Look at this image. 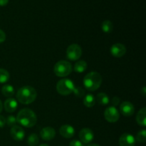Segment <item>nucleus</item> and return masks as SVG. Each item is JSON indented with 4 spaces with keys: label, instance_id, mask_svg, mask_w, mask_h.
I'll use <instances>...</instances> for the list:
<instances>
[{
    "label": "nucleus",
    "instance_id": "412c9836",
    "mask_svg": "<svg viewBox=\"0 0 146 146\" xmlns=\"http://www.w3.org/2000/svg\"><path fill=\"white\" fill-rule=\"evenodd\" d=\"M113 25L110 20H105L101 24V29L106 34L111 33L113 31Z\"/></svg>",
    "mask_w": 146,
    "mask_h": 146
},
{
    "label": "nucleus",
    "instance_id": "aec40b11",
    "mask_svg": "<svg viewBox=\"0 0 146 146\" xmlns=\"http://www.w3.org/2000/svg\"><path fill=\"white\" fill-rule=\"evenodd\" d=\"M96 101L98 104L103 106L107 105L110 102L108 96L107 94H104V93H100L96 96Z\"/></svg>",
    "mask_w": 146,
    "mask_h": 146
},
{
    "label": "nucleus",
    "instance_id": "4be33fe9",
    "mask_svg": "<svg viewBox=\"0 0 146 146\" xmlns=\"http://www.w3.org/2000/svg\"><path fill=\"white\" fill-rule=\"evenodd\" d=\"M39 143V138L35 133H32L27 138V143L29 146H36Z\"/></svg>",
    "mask_w": 146,
    "mask_h": 146
},
{
    "label": "nucleus",
    "instance_id": "c756f323",
    "mask_svg": "<svg viewBox=\"0 0 146 146\" xmlns=\"http://www.w3.org/2000/svg\"><path fill=\"white\" fill-rule=\"evenodd\" d=\"M6 125V118L2 115H0V128H3Z\"/></svg>",
    "mask_w": 146,
    "mask_h": 146
},
{
    "label": "nucleus",
    "instance_id": "a878e982",
    "mask_svg": "<svg viewBox=\"0 0 146 146\" xmlns=\"http://www.w3.org/2000/svg\"><path fill=\"white\" fill-rule=\"evenodd\" d=\"M73 93H74V94H75L77 97H82L84 96V94H85L84 89H83L82 88H81V87H76V88L75 87Z\"/></svg>",
    "mask_w": 146,
    "mask_h": 146
},
{
    "label": "nucleus",
    "instance_id": "9d476101",
    "mask_svg": "<svg viewBox=\"0 0 146 146\" xmlns=\"http://www.w3.org/2000/svg\"><path fill=\"white\" fill-rule=\"evenodd\" d=\"M10 135L14 141H21L25 137V131L21 126L16 125L11 128L10 131Z\"/></svg>",
    "mask_w": 146,
    "mask_h": 146
},
{
    "label": "nucleus",
    "instance_id": "473e14b6",
    "mask_svg": "<svg viewBox=\"0 0 146 146\" xmlns=\"http://www.w3.org/2000/svg\"><path fill=\"white\" fill-rule=\"evenodd\" d=\"M3 110V104H2V102L1 101V100H0V113Z\"/></svg>",
    "mask_w": 146,
    "mask_h": 146
},
{
    "label": "nucleus",
    "instance_id": "6e6552de",
    "mask_svg": "<svg viewBox=\"0 0 146 146\" xmlns=\"http://www.w3.org/2000/svg\"><path fill=\"white\" fill-rule=\"evenodd\" d=\"M79 138L83 143H89L94 138V132L90 128H83L79 132Z\"/></svg>",
    "mask_w": 146,
    "mask_h": 146
},
{
    "label": "nucleus",
    "instance_id": "ddd939ff",
    "mask_svg": "<svg viewBox=\"0 0 146 146\" xmlns=\"http://www.w3.org/2000/svg\"><path fill=\"white\" fill-rule=\"evenodd\" d=\"M40 135L44 141H51L56 135V131L51 127H45L40 131Z\"/></svg>",
    "mask_w": 146,
    "mask_h": 146
},
{
    "label": "nucleus",
    "instance_id": "2f4dec72",
    "mask_svg": "<svg viewBox=\"0 0 146 146\" xmlns=\"http://www.w3.org/2000/svg\"><path fill=\"white\" fill-rule=\"evenodd\" d=\"M141 95H142L143 97L145 96V94H146V88H145V87H143L142 89L141 90Z\"/></svg>",
    "mask_w": 146,
    "mask_h": 146
},
{
    "label": "nucleus",
    "instance_id": "7ed1b4c3",
    "mask_svg": "<svg viewBox=\"0 0 146 146\" xmlns=\"http://www.w3.org/2000/svg\"><path fill=\"white\" fill-rule=\"evenodd\" d=\"M84 85L86 89L89 91H95L102 84V77L96 71H91L87 74L84 78Z\"/></svg>",
    "mask_w": 146,
    "mask_h": 146
},
{
    "label": "nucleus",
    "instance_id": "0eeeda50",
    "mask_svg": "<svg viewBox=\"0 0 146 146\" xmlns=\"http://www.w3.org/2000/svg\"><path fill=\"white\" fill-rule=\"evenodd\" d=\"M104 117L108 122L115 123L119 119L120 114L115 107L109 106L104 111Z\"/></svg>",
    "mask_w": 146,
    "mask_h": 146
},
{
    "label": "nucleus",
    "instance_id": "bb28decb",
    "mask_svg": "<svg viewBox=\"0 0 146 146\" xmlns=\"http://www.w3.org/2000/svg\"><path fill=\"white\" fill-rule=\"evenodd\" d=\"M69 146H84V143L78 140H74L70 143Z\"/></svg>",
    "mask_w": 146,
    "mask_h": 146
},
{
    "label": "nucleus",
    "instance_id": "7c9ffc66",
    "mask_svg": "<svg viewBox=\"0 0 146 146\" xmlns=\"http://www.w3.org/2000/svg\"><path fill=\"white\" fill-rule=\"evenodd\" d=\"M9 2V0H0V6L3 7V6H6Z\"/></svg>",
    "mask_w": 146,
    "mask_h": 146
},
{
    "label": "nucleus",
    "instance_id": "f257e3e1",
    "mask_svg": "<svg viewBox=\"0 0 146 146\" xmlns=\"http://www.w3.org/2000/svg\"><path fill=\"white\" fill-rule=\"evenodd\" d=\"M17 123L22 126L31 128L37 122V117L35 113L29 108H23L19 112L17 116Z\"/></svg>",
    "mask_w": 146,
    "mask_h": 146
},
{
    "label": "nucleus",
    "instance_id": "6ab92c4d",
    "mask_svg": "<svg viewBox=\"0 0 146 146\" xmlns=\"http://www.w3.org/2000/svg\"><path fill=\"white\" fill-rule=\"evenodd\" d=\"M87 63L85 61H78L74 65V69L75 72L81 74V73L84 72L87 68Z\"/></svg>",
    "mask_w": 146,
    "mask_h": 146
},
{
    "label": "nucleus",
    "instance_id": "f03ea898",
    "mask_svg": "<svg viewBox=\"0 0 146 146\" xmlns=\"http://www.w3.org/2000/svg\"><path fill=\"white\" fill-rule=\"evenodd\" d=\"M37 92L34 88L30 86H25L18 90L17 98L19 102L24 105H29L36 100Z\"/></svg>",
    "mask_w": 146,
    "mask_h": 146
},
{
    "label": "nucleus",
    "instance_id": "f8f14e48",
    "mask_svg": "<svg viewBox=\"0 0 146 146\" xmlns=\"http://www.w3.org/2000/svg\"><path fill=\"white\" fill-rule=\"evenodd\" d=\"M135 138L130 133H123L119 139L120 146H135Z\"/></svg>",
    "mask_w": 146,
    "mask_h": 146
},
{
    "label": "nucleus",
    "instance_id": "39448f33",
    "mask_svg": "<svg viewBox=\"0 0 146 146\" xmlns=\"http://www.w3.org/2000/svg\"><path fill=\"white\" fill-rule=\"evenodd\" d=\"M75 85L74 82L68 78H63L58 81L56 84V90L62 96H68L73 93Z\"/></svg>",
    "mask_w": 146,
    "mask_h": 146
},
{
    "label": "nucleus",
    "instance_id": "c85d7f7f",
    "mask_svg": "<svg viewBox=\"0 0 146 146\" xmlns=\"http://www.w3.org/2000/svg\"><path fill=\"white\" fill-rule=\"evenodd\" d=\"M6 39V34L1 29H0V44L4 42Z\"/></svg>",
    "mask_w": 146,
    "mask_h": 146
},
{
    "label": "nucleus",
    "instance_id": "f3484780",
    "mask_svg": "<svg viewBox=\"0 0 146 146\" xmlns=\"http://www.w3.org/2000/svg\"><path fill=\"white\" fill-rule=\"evenodd\" d=\"M1 93L4 96L11 98L14 94V88L11 85L6 84V85L3 86L1 88Z\"/></svg>",
    "mask_w": 146,
    "mask_h": 146
},
{
    "label": "nucleus",
    "instance_id": "f704fd0d",
    "mask_svg": "<svg viewBox=\"0 0 146 146\" xmlns=\"http://www.w3.org/2000/svg\"><path fill=\"white\" fill-rule=\"evenodd\" d=\"M39 146H49V145H48L47 144H41V145H40Z\"/></svg>",
    "mask_w": 146,
    "mask_h": 146
},
{
    "label": "nucleus",
    "instance_id": "dca6fc26",
    "mask_svg": "<svg viewBox=\"0 0 146 146\" xmlns=\"http://www.w3.org/2000/svg\"><path fill=\"white\" fill-rule=\"evenodd\" d=\"M136 121L138 125L146 126V108H143L138 111L136 115Z\"/></svg>",
    "mask_w": 146,
    "mask_h": 146
},
{
    "label": "nucleus",
    "instance_id": "5701e85b",
    "mask_svg": "<svg viewBox=\"0 0 146 146\" xmlns=\"http://www.w3.org/2000/svg\"><path fill=\"white\" fill-rule=\"evenodd\" d=\"M10 78L9 73L4 68H0V84L7 82Z\"/></svg>",
    "mask_w": 146,
    "mask_h": 146
},
{
    "label": "nucleus",
    "instance_id": "423d86ee",
    "mask_svg": "<svg viewBox=\"0 0 146 146\" xmlns=\"http://www.w3.org/2000/svg\"><path fill=\"white\" fill-rule=\"evenodd\" d=\"M82 55V49L78 44H73L66 49V56L71 61H77Z\"/></svg>",
    "mask_w": 146,
    "mask_h": 146
},
{
    "label": "nucleus",
    "instance_id": "20e7f679",
    "mask_svg": "<svg viewBox=\"0 0 146 146\" xmlns=\"http://www.w3.org/2000/svg\"><path fill=\"white\" fill-rule=\"evenodd\" d=\"M72 71V66L71 63L65 60L58 61L54 67V72L58 77H66Z\"/></svg>",
    "mask_w": 146,
    "mask_h": 146
},
{
    "label": "nucleus",
    "instance_id": "72a5a7b5",
    "mask_svg": "<svg viewBox=\"0 0 146 146\" xmlns=\"http://www.w3.org/2000/svg\"><path fill=\"white\" fill-rule=\"evenodd\" d=\"M87 146H100V145H98V144L92 143V144H89V145H88Z\"/></svg>",
    "mask_w": 146,
    "mask_h": 146
},
{
    "label": "nucleus",
    "instance_id": "4468645a",
    "mask_svg": "<svg viewBox=\"0 0 146 146\" xmlns=\"http://www.w3.org/2000/svg\"><path fill=\"white\" fill-rule=\"evenodd\" d=\"M59 133L61 136H63L65 138H71L75 134V129L74 127L71 125H63L61 126L59 129Z\"/></svg>",
    "mask_w": 146,
    "mask_h": 146
},
{
    "label": "nucleus",
    "instance_id": "1a4fd4ad",
    "mask_svg": "<svg viewBox=\"0 0 146 146\" xmlns=\"http://www.w3.org/2000/svg\"><path fill=\"white\" fill-rule=\"evenodd\" d=\"M110 51L113 56L115 57V58H121V57L123 56L126 53V48L123 44L117 43V44H114L113 45H112Z\"/></svg>",
    "mask_w": 146,
    "mask_h": 146
},
{
    "label": "nucleus",
    "instance_id": "a211bd4d",
    "mask_svg": "<svg viewBox=\"0 0 146 146\" xmlns=\"http://www.w3.org/2000/svg\"><path fill=\"white\" fill-rule=\"evenodd\" d=\"M84 104L85 106L88 108H91L94 106L96 104V98L93 94H88L84 98Z\"/></svg>",
    "mask_w": 146,
    "mask_h": 146
},
{
    "label": "nucleus",
    "instance_id": "cd10ccee",
    "mask_svg": "<svg viewBox=\"0 0 146 146\" xmlns=\"http://www.w3.org/2000/svg\"><path fill=\"white\" fill-rule=\"evenodd\" d=\"M120 101H121V99H120V98H118V97L114 96L113 98H112V104H113V106L115 107V106H118V104H119Z\"/></svg>",
    "mask_w": 146,
    "mask_h": 146
},
{
    "label": "nucleus",
    "instance_id": "b1692460",
    "mask_svg": "<svg viewBox=\"0 0 146 146\" xmlns=\"http://www.w3.org/2000/svg\"><path fill=\"white\" fill-rule=\"evenodd\" d=\"M135 141H137L139 143H144L146 141V131L145 129L141 130V131L138 133L135 138Z\"/></svg>",
    "mask_w": 146,
    "mask_h": 146
},
{
    "label": "nucleus",
    "instance_id": "9b49d317",
    "mask_svg": "<svg viewBox=\"0 0 146 146\" xmlns=\"http://www.w3.org/2000/svg\"><path fill=\"white\" fill-rule=\"evenodd\" d=\"M120 111L121 113L125 116H131L133 115L135 108L133 105L129 101H124L120 106Z\"/></svg>",
    "mask_w": 146,
    "mask_h": 146
},
{
    "label": "nucleus",
    "instance_id": "2eb2a0df",
    "mask_svg": "<svg viewBox=\"0 0 146 146\" xmlns=\"http://www.w3.org/2000/svg\"><path fill=\"white\" fill-rule=\"evenodd\" d=\"M4 109L8 113H13L17 109L18 103L17 100L13 98H9L5 101L4 104Z\"/></svg>",
    "mask_w": 146,
    "mask_h": 146
},
{
    "label": "nucleus",
    "instance_id": "393cba45",
    "mask_svg": "<svg viewBox=\"0 0 146 146\" xmlns=\"http://www.w3.org/2000/svg\"><path fill=\"white\" fill-rule=\"evenodd\" d=\"M17 123V118L13 116V115H9V116L7 117V118L6 119V123H7V125H8L9 127H11V128H12L14 125H16Z\"/></svg>",
    "mask_w": 146,
    "mask_h": 146
}]
</instances>
